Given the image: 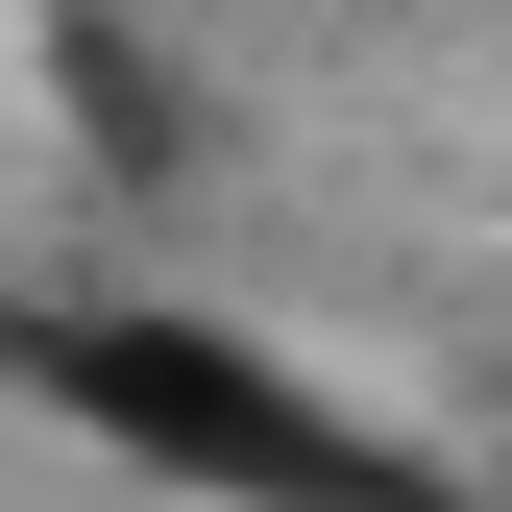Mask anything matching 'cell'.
<instances>
[{
	"label": "cell",
	"instance_id": "obj_1",
	"mask_svg": "<svg viewBox=\"0 0 512 512\" xmlns=\"http://www.w3.org/2000/svg\"><path fill=\"white\" fill-rule=\"evenodd\" d=\"M0 366H25L74 439H122L147 488L196 512H439V464H391L342 391H293L244 317H171V293H74V317H0Z\"/></svg>",
	"mask_w": 512,
	"mask_h": 512
}]
</instances>
